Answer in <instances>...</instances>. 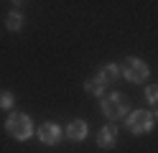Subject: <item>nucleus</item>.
<instances>
[{
	"instance_id": "obj_2",
	"label": "nucleus",
	"mask_w": 158,
	"mask_h": 153,
	"mask_svg": "<svg viewBox=\"0 0 158 153\" xmlns=\"http://www.w3.org/2000/svg\"><path fill=\"white\" fill-rule=\"evenodd\" d=\"M120 74L125 77V79H130V82H145L148 79V64L145 61H140V59H125L123 64H120Z\"/></svg>"
},
{
	"instance_id": "obj_6",
	"label": "nucleus",
	"mask_w": 158,
	"mask_h": 153,
	"mask_svg": "<svg viewBox=\"0 0 158 153\" xmlns=\"http://www.w3.org/2000/svg\"><path fill=\"white\" fill-rule=\"evenodd\" d=\"M102 79V84L107 87V84H115L117 79H120V64H105V66H100V74H97Z\"/></svg>"
},
{
	"instance_id": "obj_10",
	"label": "nucleus",
	"mask_w": 158,
	"mask_h": 153,
	"mask_svg": "<svg viewBox=\"0 0 158 153\" xmlns=\"http://www.w3.org/2000/svg\"><path fill=\"white\" fill-rule=\"evenodd\" d=\"M5 23H8V28H10V31H21L23 18H21V13H10V15L5 18Z\"/></svg>"
},
{
	"instance_id": "obj_12",
	"label": "nucleus",
	"mask_w": 158,
	"mask_h": 153,
	"mask_svg": "<svg viewBox=\"0 0 158 153\" xmlns=\"http://www.w3.org/2000/svg\"><path fill=\"white\" fill-rule=\"evenodd\" d=\"M0 107H13V95L10 92H3V95H0Z\"/></svg>"
},
{
	"instance_id": "obj_7",
	"label": "nucleus",
	"mask_w": 158,
	"mask_h": 153,
	"mask_svg": "<svg viewBox=\"0 0 158 153\" xmlns=\"http://www.w3.org/2000/svg\"><path fill=\"white\" fill-rule=\"evenodd\" d=\"M115 140H117V128L115 125H105L102 130H100V138H97V146L100 148H112L115 146Z\"/></svg>"
},
{
	"instance_id": "obj_4",
	"label": "nucleus",
	"mask_w": 158,
	"mask_h": 153,
	"mask_svg": "<svg viewBox=\"0 0 158 153\" xmlns=\"http://www.w3.org/2000/svg\"><path fill=\"white\" fill-rule=\"evenodd\" d=\"M127 128H130V133H135V135L148 133L153 128V115L145 112V110H138V112H133V115L127 117Z\"/></svg>"
},
{
	"instance_id": "obj_8",
	"label": "nucleus",
	"mask_w": 158,
	"mask_h": 153,
	"mask_svg": "<svg viewBox=\"0 0 158 153\" xmlns=\"http://www.w3.org/2000/svg\"><path fill=\"white\" fill-rule=\"evenodd\" d=\"M66 138H69V140H84V138H87V122H84V120H74V122H69V128H66Z\"/></svg>"
},
{
	"instance_id": "obj_11",
	"label": "nucleus",
	"mask_w": 158,
	"mask_h": 153,
	"mask_svg": "<svg viewBox=\"0 0 158 153\" xmlns=\"http://www.w3.org/2000/svg\"><path fill=\"white\" fill-rule=\"evenodd\" d=\"M145 97H148V102H151V105H156V107H158V84L148 87V89H145Z\"/></svg>"
},
{
	"instance_id": "obj_3",
	"label": "nucleus",
	"mask_w": 158,
	"mask_h": 153,
	"mask_svg": "<svg viewBox=\"0 0 158 153\" xmlns=\"http://www.w3.org/2000/svg\"><path fill=\"white\" fill-rule=\"evenodd\" d=\"M102 112L107 120H120L125 112H127V100L123 95H110L102 100Z\"/></svg>"
},
{
	"instance_id": "obj_1",
	"label": "nucleus",
	"mask_w": 158,
	"mask_h": 153,
	"mask_svg": "<svg viewBox=\"0 0 158 153\" xmlns=\"http://www.w3.org/2000/svg\"><path fill=\"white\" fill-rule=\"evenodd\" d=\"M5 130H8V135H13L15 140H28L33 135L31 117L23 115V112H10L8 120H5Z\"/></svg>"
},
{
	"instance_id": "obj_9",
	"label": "nucleus",
	"mask_w": 158,
	"mask_h": 153,
	"mask_svg": "<svg viewBox=\"0 0 158 153\" xmlns=\"http://www.w3.org/2000/svg\"><path fill=\"white\" fill-rule=\"evenodd\" d=\"M87 92H89V95H102V92H105L102 79H100V77H92V79H87Z\"/></svg>"
},
{
	"instance_id": "obj_5",
	"label": "nucleus",
	"mask_w": 158,
	"mask_h": 153,
	"mask_svg": "<svg viewBox=\"0 0 158 153\" xmlns=\"http://www.w3.org/2000/svg\"><path fill=\"white\" fill-rule=\"evenodd\" d=\"M38 140H41L44 146H56V143L61 140V130H59V125H54V122H44V125L38 128Z\"/></svg>"
}]
</instances>
